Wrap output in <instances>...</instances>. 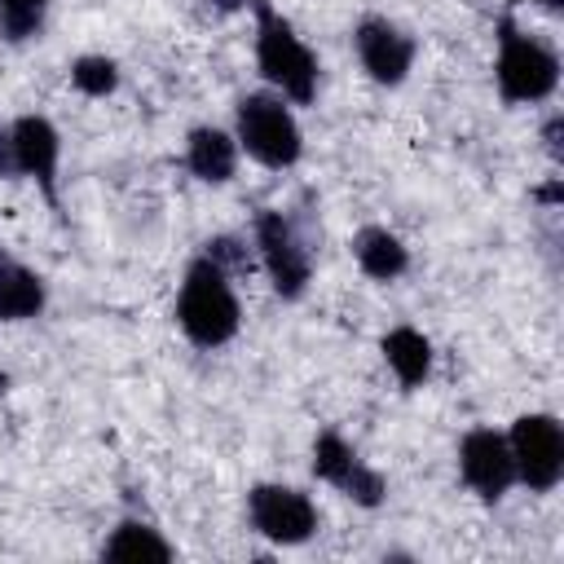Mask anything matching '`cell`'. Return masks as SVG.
<instances>
[{
    "instance_id": "obj_1",
    "label": "cell",
    "mask_w": 564,
    "mask_h": 564,
    "mask_svg": "<svg viewBox=\"0 0 564 564\" xmlns=\"http://www.w3.org/2000/svg\"><path fill=\"white\" fill-rule=\"evenodd\" d=\"M176 326L194 348H225L242 326V304L234 291V273L220 269L207 251H198L176 291Z\"/></svg>"
},
{
    "instance_id": "obj_2",
    "label": "cell",
    "mask_w": 564,
    "mask_h": 564,
    "mask_svg": "<svg viewBox=\"0 0 564 564\" xmlns=\"http://www.w3.org/2000/svg\"><path fill=\"white\" fill-rule=\"evenodd\" d=\"M251 9H256V70L278 97H286L291 106H308L322 79L317 53L269 0H251Z\"/></svg>"
},
{
    "instance_id": "obj_3",
    "label": "cell",
    "mask_w": 564,
    "mask_h": 564,
    "mask_svg": "<svg viewBox=\"0 0 564 564\" xmlns=\"http://www.w3.org/2000/svg\"><path fill=\"white\" fill-rule=\"evenodd\" d=\"M494 84L507 106H538L560 88V57L546 40L516 26V18L498 22V57H494Z\"/></svg>"
},
{
    "instance_id": "obj_4",
    "label": "cell",
    "mask_w": 564,
    "mask_h": 564,
    "mask_svg": "<svg viewBox=\"0 0 564 564\" xmlns=\"http://www.w3.org/2000/svg\"><path fill=\"white\" fill-rule=\"evenodd\" d=\"M234 141L260 167H295L304 159V132L291 115V101L278 93H247L234 106Z\"/></svg>"
},
{
    "instance_id": "obj_5",
    "label": "cell",
    "mask_w": 564,
    "mask_h": 564,
    "mask_svg": "<svg viewBox=\"0 0 564 564\" xmlns=\"http://www.w3.org/2000/svg\"><path fill=\"white\" fill-rule=\"evenodd\" d=\"M507 449L516 463V485L529 494H551L564 480V423L546 410H529L511 423Z\"/></svg>"
},
{
    "instance_id": "obj_6",
    "label": "cell",
    "mask_w": 564,
    "mask_h": 564,
    "mask_svg": "<svg viewBox=\"0 0 564 564\" xmlns=\"http://www.w3.org/2000/svg\"><path fill=\"white\" fill-rule=\"evenodd\" d=\"M256 256L273 282V291L282 300H300L308 291V278H313V251L304 242V234L295 229L291 216L264 207L256 216Z\"/></svg>"
},
{
    "instance_id": "obj_7",
    "label": "cell",
    "mask_w": 564,
    "mask_h": 564,
    "mask_svg": "<svg viewBox=\"0 0 564 564\" xmlns=\"http://www.w3.org/2000/svg\"><path fill=\"white\" fill-rule=\"evenodd\" d=\"M247 524L278 542V546H300L317 533L322 516H317V502L295 489V485H278V480H260L247 489Z\"/></svg>"
},
{
    "instance_id": "obj_8",
    "label": "cell",
    "mask_w": 564,
    "mask_h": 564,
    "mask_svg": "<svg viewBox=\"0 0 564 564\" xmlns=\"http://www.w3.org/2000/svg\"><path fill=\"white\" fill-rule=\"evenodd\" d=\"M313 476L317 480H326L330 489H339L348 502H357V507H366V511H375L383 498H388V480H383V471H375L339 432H317V441H313Z\"/></svg>"
},
{
    "instance_id": "obj_9",
    "label": "cell",
    "mask_w": 564,
    "mask_h": 564,
    "mask_svg": "<svg viewBox=\"0 0 564 564\" xmlns=\"http://www.w3.org/2000/svg\"><path fill=\"white\" fill-rule=\"evenodd\" d=\"M352 53H357L361 70H366L375 84L397 88V84H405L419 44H414V35H410L405 26H397L392 18L366 13V18L352 26Z\"/></svg>"
},
{
    "instance_id": "obj_10",
    "label": "cell",
    "mask_w": 564,
    "mask_h": 564,
    "mask_svg": "<svg viewBox=\"0 0 564 564\" xmlns=\"http://www.w3.org/2000/svg\"><path fill=\"white\" fill-rule=\"evenodd\" d=\"M458 476L480 502H502L516 485V463L507 449V432L494 427H467L458 441Z\"/></svg>"
},
{
    "instance_id": "obj_11",
    "label": "cell",
    "mask_w": 564,
    "mask_h": 564,
    "mask_svg": "<svg viewBox=\"0 0 564 564\" xmlns=\"http://www.w3.org/2000/svg\"><path fill=\"white\" fill-rule=\"evenodd\" d=\"M9 137H13V163H18V176L35 181L40 194L57 207L62 132L53 128V119H44V115H18V119L9 123Z\"/></svg>"
},
{
    "instance_id": "obj_12",
    "label": "cell",
    "mask_w": 564,
    "mask_h": 564,
    "mask_svg": "<svg viewBox=\"0 0 564 564\" xmlns=\"http://www.w3.org/2000/svg\"><path fill=\"white\" fill-rule=\"evenodd\" d=\"M238 141H234V132H225V128H216V123H198V128H189V137H185V167L203 181V185H225V181H234V172H238Z\"/></svg>"
},
{
    "instance_id": "obj_13",
    "label": "cell",
    "mask_w": 564,
    "mask_h": 564,
    "mask_svg": "<svg viewBox=\"0 0 564 564\" xmlns=\"http://www.w3.org/2000/svg\"><path fill=\"white\" fill-rule=\"evenodd\" d=\"M48 304V282L0 247V322H35Z\"/></svg>"
},
{
    "instance_id": "obj_14",
    "label": "cell",
    "mask_w": 564,
    "mask_h": 564,
    "mask_svg": "<svg viewBox=\"0 0 564 564\" xmlns=\"http://www.w3.org/2000/svg\"><path fill=\"white\" fill-rule=\"evenodd\" d=\"M379 352H383V361H388V370H392V379H397L401 388H423V383L432 379L436 352H432V339H427L423 330H414V326H392V330L379 339Z\"/></svg>"
},
{
    "instance_id": "obj_15",
    "label": "cell",
    "mask_w": 564,
    "mask_h": 564,
    "mask_svg": "<svg viewBox=\"0 0 564 564\" xmlns=\"http://www.w3.org/2000/svg\"><path fill=\"white\" fill-rule=\"evenodd\" d=\"M352 260H357V269H361L366 278H375V282H397V278L410 269V247H405L392 229L366 225V229H357V238H352Z\"/></svg>"
},
{
    "instance_id": "obj_16",
    "label": "cell",
    "mask_w": 564,
    "mask_h": 564,
    "mask_svg": "<svg viewBox=\"0 0 564 564\" xmlns=\"http://www.w3.org/2000/svg\"><path fill=\"white\" fill-rule=\"evenodd\" d=\"M101 555H106V560H172L176 551H172V542H167L154 524L128 516V520H119V524L106 533Z\"/></svg>"
},
{
    "instance_id": "obj_17",
    "label": "cell",
    "mask_w": 564,
    "mask_h": 564,
    "mask_svg": "<svg viewBox=\"0 0 564 564\" xmlns=\"http://www.w3.org/2000/svg\"><path fill=\"white\" fill-rule=\"evenodd\" d=\"M53 0H0V40L4 44H31L40 40L48 22Z\"/></svg>"
},
{
    "instance_id": "obj_18",
    "label": "cell",
    "mask_w": 564,
    "mask_h": 564,
    "mask_svg": "<svg viewBox=\"0 0 564 564\" xmlns=\"http://www.w3.org/2000/svg\"><path fill=\"white\" fill-rule=\"evenodd\" d=\"M70 84L84 93V97H106L119 88V66L101 53H84L70 62Z\"/></svg>"
},
{
    "instance_id": "obj_19",
    "label": "cell",
    "mask_w": 564,
    "mask_h": 564,
    "mask_svg": "<svg viewBox=\"0 0 564 564\" xmlns=\"http://www.w3.org/2000/svg\"><path fill=\"white\" fill-rule=\"evenodd\" d=\"M0 176H18V163H13V137H9V123L0 128Z\"/></svg>"
},
{
    "instance_id": "obj_20",
    "label": "cell",
    "mask_w": 564,
    "mask_h": 564,
    "mask_svg": "<svg viewBox=\"0 0 564 564\" xmlns=\"http://www.w3.org/2000/svg\"><path fill=\"white\" fill-rule=\"evenodd\" d=\"M212 9H220V13H238V9H247L251 0H207Z\"/></svg>"
},
{
    "instance_id": "obj_21",
    "label": "cell",
    "mask_w": 564,
    "mask_h": 564,
    "mask_svg": "<svg viewBox=\"0 0 564 564\" xmlns=\"http://www.w3.org/2000/svg\"><path fill=\"white\" fill-rule=\"evenodd\" d=\"M538 4H542L546 13H560V9H564V0H538Z\"/></svg>"
}]
</instances>
